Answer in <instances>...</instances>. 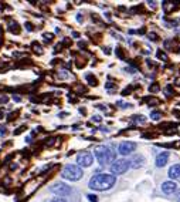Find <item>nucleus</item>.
I'll use <instances>...</instances> for the list:
<instances>
[{
	"mask_svg": "<svg viewBox=\"0 0 180 202\" xmlns=\"http://www.w3.org/2000/svg\"><path fill=\"white\" fill-rule=\"evenodd\" d=\"M116 182V176L111 174H98L94 175L92 178L89 179V184L88 186L94 189V191H105V189H109L112 188Z\"/></svg>",
	"mask_w": 180,
	"mask_h": 202,
	"instance_id": "nucleus-1",
	"label": "nucleus"
},
{
	"mask_svg": "<svg viewBox=\"0 0 180 202\" xmlns=\"http://www.w3.org/2000/svg\"><path fill=\"white\" fill-rule=\"evenodd\" d=\"M95 152V157L98 159V162L101 165H106V164H111L115 161V152L112 148L106 147V145H99L94 149Z\"/></svg>",
	"mask_w": 180,
	"mask_h": 202,
	"instance_id": "nucleus-2",
	"label": "nucleus"
},
{
	"mask_svg": "<svg viewBox=\"0 0 180 202\" xmlns=\"http://www.w3.org/2000/svg\"><path fill=\"white\" fill-rule=\"evenodd\" d=\"M82 175H84V172H82V169L78 167V165H67V167H64V169H62V174H61V176L64 178V179H68V181H78L82 178Z\"/></svg>",
	"mask_w": 180,
	"mask_h": 202,
	"instance_id": "nucleus-3",
	"label": "nucleus"
},
{
	"mask_svg": "<svg viewBox=\"0 0 180 202\" xmlns=\"http://www.w3.org/2000/svg\"><path fill=\"white\" fill-rule=\"evenodd\" d=\"M129 167H131V162L128 161V159H116V161H114V164L111 165V172L115 175H120V174H125L126 171L129 169Z\"/></svg>",
	"mask_w": 180,
	"mask_h": 202,
	"instance_id": "nucleus-4",
	"label": "nucleus"
},
{
	"mask_svg": "<svg viewBox=\"0 0 180 202\" xmlns=\"http://www.w3.org/2000/svg\"><path fill=\"white\" fill-rule=\"evenodd\" d=\"M50 191L57 194V195H61V197H65V195H70L71 194V186H68L64 182H55L54 185L50 188Z\"/></svg>",
	"mask_w": 180,
	"mask_h": 202,
	"instance_id": "nucleus-5",
	"label": "nucleus"
},
{
	"mask_svg": "<svg viewBox=\"0 0 180 202\" xmlns=\"http://www.w3.org/2000/svg\"><path fill=\"white\" fill-rule=\"evenodd\" d=\"M94 161V157L91 152H81L77 155V164L80 167H91Z\"/></svg>",
	"mask_w": 180,
	"mask_h": 202,
	"instance_id": "nucleus-6",
	"label": "nucleus"
},
{
	"mask_svg": "<svg viewBox=\"0 0 180 202\" xmlns=\"http://www.w3.org/2000/svg\"><path fill=\"white\" fill-rule=\"evenodd\" d=\"M136 149V144L132 141H123L119 144V148H118V151H119L120 155H129L132 154L133 151Z\"/></svg>",
	"mask_w": 180,
	"mask_h": 202,
	"instance_id": "nucleus-7",
	"label": "nucleus"
},
{
	"mask_svg": "<svg viewBox=\"0 0 180 202\" xmlns=\"http://www.w3.org/2000/svg\"><path fill=\"white\" fill-rule=\"evenodd\" d=\"M176 189H177V186H176V184L173 181H166V182L162 184V191H163L166 195H170V194L176 192Z\"/></svg>",
	"mask_w": 180,
	"mask_h": 202,
	"instance_id": "nucleus-8",
	"label": "nucleus"
},
{
	"mask_svg": "<svg viewBox=\"0 0 180 202\" xmlns=\"http://www.w3.org/2000/svg\"><path fill=\"white\" fill-rule=\"evenodd\" d=\"M169 176L173 181H180V164L173 165V167L169 169Z\"/></svg>",
	"mask_w": 180,
	"mask_h": 202,
	"instance_id": "nucleus-9",
	"label": "nucleus"
},
{
	"mask_svg": "<svg viewBox=\"0 0 180 202\" xmlns=\"http://www.w3.org/2000/svg\"><path fill=\"white\" fill-rule=\"evenodd\" d=\"M167 159H169V152H162L156 157V167H164L167 164Z\"/></svg>",
	"mask_w": 180,
	"mask_h": 202,
	"instance_id": "nucleus-10",
	"label": "nucleus"
},
{
	"mask_svg": "<svg viewBox=\"0 0 180 202\" xmlns=\"http://www.w3.org/2000/svg\"><path fill=\"white\" fill-rule=\"evenodd\" d=\"M143 162H145V157H143V155H136L135 159L132 161L131 164H132L133 168H139V167H142L143 165Z\"/></svg>",
	"mask_w": 180,
	"mask_h": 202,
	"instance_id": "nucleus-11",
	"label": "nucleus"
},
{
	"mask_svg": "<svg viewBox=\"0 0 180 202\" xmlns=\"http://www.w3.org/2000/svg\"><path fill=\"white\" fill-rule=\"evenodd\" d=\"M158 59L164 60V61H169V57H167V54H166L164 51H158Z\"/></svg>",
	"mask_w": 180,
	"mask_h": 202,
	"instance_id": "nucleus-12",
	"label": "nucleus"
},
{
	"mask_svg": "<svg viewBox=\"0 0 180 202\" xmlns=\"http://www.w3.org/2000/svg\"><path fill=\"white\" fill-rule=\"evenodd\" d=\"M150 118H152V120H160V118H162V114H160V113H156V111H155V113H152V114H150Z\"/></svg>",
	"mask_w": 180,
	"mask_h": 202,
	"instance_id": "nucleus-13",
	"label": "nucleus"
},
{
	"mask_svg": "<svg viewBox=\"0 0 180 202\" xmlns=\"http://www.w3.org/2000/svg\"><path fill=\"white\" fill-rule=\"evenodd\" d=\"M133 121H136V122H145L146 118H145L143 115H135V117H133Z\"/></svg>",
	"mask_w": 180,
	"mask_h": 202,
	"instance_id": "nucleus-14",
	"label": "nucleus"
},
{
	"mask_svg": "<svg viewBox=\"0 0 180 202\" xmlns=\"http://www.w3.org/2000/svg\"><path fill=\"white\" fill-rule=\"evenodd\" d=\"M159 90H160V87H159L158 84H153V86L149 87V91H152V93H156V91H159Z\"/></svg>",
	"mask_w": 180,
	"mask_h": 202,
	"instance_id": "nucleus-15",
	"label": "nucleus"
},
{
	"mask_svg": "<svg viewBox=\"0 0 180 202\" xmlns=\"http://www.w3.org/2000/svg\"><path fill=\"white\" fill-rule=\"evenodd\" d=\"M87 80L91 83V86H97V80H95L92 76H89V74H88V76H87Z\"/></svg>",
	"mask_w": 180,
	"mask_h": 202,
	"instance_id": "nucleus-16",
	"label": "nucleus"
},
{
	"mask_svg": "<svg viewBox=\"0 0 180 202\" xmlns=\"http://www.w3.org/2000/svg\"><path fill=\"white\" fill-rule=\"evenodd\" d=\"M149 37L152 38L153 41H158V40H159V36L156 33H149Z\"/></svg>",
	"mask_w": 180,
	"mask_h": 202,
	"instance_id": "nucleus-17",
	"label": "nucleus"
},
{
	"mask_svg": "<svg viewBox=\"0 0 180 202\" xmlns=\"http://www.w3.org/2000/svg\"><path fill=\"white\" fill-rule=\"evenodd\" d=\"M44 40H45L47 43H50V41L53 40V34H44Z\"/></svg>",
	"mask_w": 180,
	"mask_h": 202,
	"instance_id": "nucleus-18",
	"label": "nucleus"
},
{
	"mask_svg": "<svg viewBox=\"0 0 180 202\" xmlns=\"http://www.w3.org/2000/svg\"><path fill=\"white\" fill-rule=\"evenodd\" d=\"M88 199H89L91 202H98V199H97L95 195H88Z\"/></svg>",
	"mask_w": 180,
	"mask_h": 202,
	"instance_id": "nucleus-19",
	"label": "nucleus"
},
{
	"mask_svg": "<svg viewBox=\"0 0 180 202\" xmlns=\"http://www.w3.org/2000/svg\"><path fill=\"white\" fill-rule=\"evenodd\" d=\"M51 202H67V201L64 199V198H54Z\"/></svg>",
	"mask_w": 180,
	"mask_h": 202,
	"instance_id": "nucleus-20",
	"label": "nucleus"
},
{
	"mask_svg": "<svg viewBox=\"0 0 180 202\" xmlns=\"http://www.w3.org/2000/svg\"><path fill=\"white\" fill-rule=\"evenodd\" d=\"M94 121H97V122H101V117H98V115H95V117H92Z\"/></svg>",
	"mask_w": 180,
	"mask_h": 202,
	"instance_id": "nucleus-21",
	"label": "nucleus"
},
{
	"mask_svg": "<svg viewBox=\"0 0 180 202\" xmlns=\"http://www.w3.org/2000/svg\"><path fill=\"white\" fill-rule=\"evenodd\" d=\"M175 84H176V86H179V87H180V77H179V78H176V80H175Z\"/></svg>",
	"mask_w": 180,
	"mask_h": 202,
	"instance_id": "nucleus-22",
	"label": "nucleus"
},
{
	"mask_svg": "<svg viewBox=\"0 0 180 202\" xmlns=\"http://www.w3.org/2000/svg\"><path fill=\"white\" fill-rule=\"evenodd\" d=\"M176 199H177V202H180V191H179V194H177V197H176Z\"/></svg>",
	"mask_w": 180,
	"mask_h": 202,
	"instance_id": "nucleus-23",
	"label": "nucleus"
}]
</instances>
